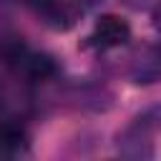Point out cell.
<instances>
[{"mask_svg": "<svg viewBox=\"0 0 161 161\" xmlns=\"http://www.w3.org/2000/svg\"><path fill=\"white\" fill-rule=\"evenodd\" d=\"M28 148V131L18 123L0 126V151L3 153H23Z\"/></svg>", "mask_w": 161, "mask_h": 161, "instance_id": "cell-6", "label": "cell"}, {"mask_svg": "<svg viewBox=\"0 0 161 161\" xmlns=\"http://www.w3.org/2000/svg\"><path fill=\"white\" fill-rule=\"evenodd\" d=\"M161 131V103L143 108L118 133V153L126 158H151L153 136Z\"/></svg>", "mask_w": 161, "mask_h": 161, "instance_id": "cell-1", "label": "cell"}, {"mask_svg": "<svg viewBox=\"0 0 161 161\" xmlns=\"http://www.w3.org/2000/svg\"><path fill=\"white\" fill-rule=\"evenodd\" d=\"M33 8L38 10V15H43L50 25L55 28H68L73 25L91 5H96L98 0H30Z\"/></svg>", "mask_w": 161, "mask_h": 161, "instance_id": "cell-3", "label": "cell"}, {"mask_svg": "<svg viewBox=\"0 0 161 161\" xmlns=\"http://www.w3.org/2000/svg\"><path fill=\"white\" fill-rule=\"evenodd\" d=\"M131 40V25L126 18L121 15H101L88 38H86V45L88 48H96V50H113V48H121Z\"/></svg>", "mask_w": 161, "mask_h": 161, "instance_id": "cell-2", "label": "cell"}, {"mask_svg": "<svg viewBox=\"0 0 161 161\" xmlns=\"http://www.w3.org/2000/svg\"><path fill=\"white\" fill-rule=\"evenodd\" d=\"M13 65L20 75H25L28 80H45V78H53L55 75V63L50 55H43V53H30V50H18L13 58Z\"/></svg>", "mask_w": 161, "mask_h": 161, "instance_id": "cell-5", "label": "cell"}, {"mask_svg": "<svg viewBox=\"0 0 161 161\" xmlns=\"http://www.w3.org/2000/svg\"><path fill=\"white\" fill-rule=\"evenodd\" d=\"M151 20H153V28H156V33H161V5H158V8L153 10Z\"/></svg>", "mask_w": 161, "mask_h": 161, "instance_id": "cell-7", "label": "cell"}, {"mask_svg": "<svg viewBox=\"0 0 161 161\" xmlns=\"http://www.w3.org/2000/svg\"><path fill=\"white\" fill-rule=\"evenodd\" d=\"M128 78L136 86H151L161 80V45H146L141 48L131 65H128Z\"/></svg>", "mask_w": 161, "mask_h": 161, "instance_id": "cell-4", "label": "cell"}]
</instances>
